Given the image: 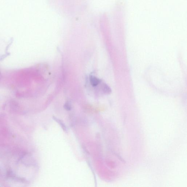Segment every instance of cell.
I'll list each match as a JSON object with an SVG mask.
<instances>
[{"label": "cell", "instance_id": "6da1fadb", "mask_svg": "<svg viewBox=\"0 0 187 187\" xmlns=\"http://www.w3.org/2000/svg\"><path fill=\"white\" fill-rule=\"evenodd\" d=\"M90 81L91 85L93 87L96 86L101 82V80L98 78L92 75L90 76Z\"/></svg>", "mask_w": 187, "mask_h": 187}, {"label": "cell", "instance_id": "3957f363", "mask_svg": "<svg viewBox=\"0 0 187 187\" xmlns=\"http://www.w3.org/2000/svg\"><path fill=\"white\" fill-rule=\"evenodd\" d=\"M64 108L67 110H70L71 109V104L69 102H67L65 103L64 106Z\"/></svg>", "mask_w": 187, "mask_h": 187}, {"label": "cell", "instance_id": "7a4b0ae2", "mask_svg": "<svg viewBox=\"0 0 187 187\" xmlns=\"http://www.w3.org/2000/svg\"><path fill=\"white\" fill-rule=\"evenodd\" d=\"M102 89L103 92L105 94H110L112 92L111 88L106 83H103L102 84Z\"/></svg>", "mask_w": 187, "mask_h": 187}, {"label": "cell", "instance_id": "277c9868", "mask_svg": "<svg viewBox=\"0 0 187 187\" xmlns=\"http://www.w3.org/2000/svg\"><path fill=\"white\" fill-rule=\"evenodd\" d=\"M56 119V120L57 121V122H59V124H60V125H61V126H62L63 129L64 130H65L66 131V129H67V128H66V127H65V125L63 124L62 122V121H60L59 120H58L57 119Z\"/></svg>", "mask_w": 187, "mask_h": 187}]
</instances>
